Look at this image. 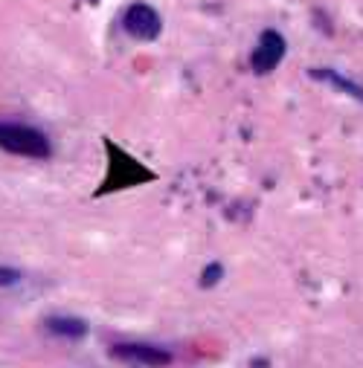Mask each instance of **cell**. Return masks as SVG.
<instances>
[{"label":"cell","instance_id":"8992f818","mask_svg":"<svg viewBox=\"0 0 363 368\" xmlns=\"http://www.w3.org/2000/svg\"><path fill=\"white\" fill-rule=\"evenodd\" d=\"M314 78H322V82H329L337 90H343V93L355 96L358 102H363V87L358 82H352V78H343L340 73H334V70H314Z\"/></svg>","mask_w":363,"mask_h":368},{"label":"cell","instance_id":"6da1fadb","mask_svg":"<svg viewBox=\"0 0 363 368\" xmlns=\"http://www.w3.org/2000/svg\"><path fill=\"white\" fill-rule=\"evenodd\" d=\"M0 148L18 157H32V160H44L53 151L47 134L21 122H0Z\"/></svg>","mask_w":363,"mask_h":368},{"label":"cell","instance_id":"ba28073f","mask_svg":"<svg viewBox=\"0 0 363 368\" xmlns=\"http://www.w3.org/2000/svg\"><path fill=\"white\" fill-rule=\"evenodd\" d=\"M218 275H221V267L212 264L210 270H204V284H215V281H218Z\"/></svg>","mask_w":363,"mask_h":368},{"label":"cell","instance_id":"7a4b0ae2","mask_svg":"<svg viewBox=\"0 0 363 368\" xmlns=\"http://www.w3.org/2000/svg\"><path fill=\"white\" fill-rule=\"evenodd\" d=\"M111 354L122 363L146 365V368H163L172 363V354L151 343H116V345H111Z\"/></svg>","mask_w":363,"mask_h":368},{"label":"cell","instance_id":"5b68a950","mask_svg":"<svg viewBox=\"0 0 363 368\" xmlns=\"http://www.w3.org/2000/svg\"><path fill=\"white\" fill-rule=\"evenodd\" d=\"M44 325H47L50 334L61 336V339H82L87 334V325L76 317H50Z\"/></svg>","mask_w":363,"mask_h":368},{"label":"cell","instance_id":"277c9868","mask_svg":"<svg viewBox=\"0 0 363 368\" xmlns=\"http://www.w3.org/2000/svg\"><path fill=\"white\" fill-rule=\"evenodd\" d=\"M122 26H125L128 35L137 38V41H154L163 30V21L148 3H134V6H128Z\"/></svg>","mask_w":363,"mask_h":368},{"label":"cell","instance_id":"3957f363","mask_svg":"<svg viewBox=\"0 0 363 368\" xmlns=\"http://www.w3.org/2000/svg\"><path fill=\"white\" fill-rule=\"evenodd\" d=\"M282 58H285V38L276 30H265L253 47L250 67L265 76V73H274L282 64Z\"/></svg>","mask_w":363,"mask_h":368},{"label":"cell","instance_id":"52a82bcc","mask_svg":"<svg viewBox=\"0 0 363 368\" xmlns=\"http://www.w3.org/2000/svg\"><path fill=\"white\" fill-rule=\"evenodd\" d=\"M21 279H23L21 270L0 264V287H15V284H21Z\"/></svg>","mask_w":363,"mask_h":368}]
</instances>
